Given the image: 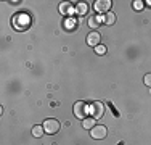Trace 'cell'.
<instances>
[{"label":"cell","instance_id":"1","mask_svg":"<svg viewBox=\"0 0 151 145\" xmlns=\"http://www.w3.org/2000/svg\"><path fill=\"white\" fill-rule=\"evenodd\" d=\"M88 113H90V107H88L85 102H77V103L74 105V116L76 118L85 119Z\"/></svg>","mask_w":151,"mask_h":145},{"label":"cell","instance_id":"2","mask_svg":"<svg viewBox=\"0 0 151 145\" xmlns=\"http://www.w3.org/2000/svg\"><path fill=\"white\" fill-rule=\"evenodd\" d=\"M60 128H61L60 121L55 118H48V119H45V123H44V129H45L47 134H56L60 130Z\"/></svg>","mask_w":151,"mask_h":145},{"label":"cell","instance_id":"3","mask_svg":"<svg viewBox=\"0 0 151 145\" xmlns=\"http://www.w3.org/2000/svg\"><path fill=\"white\" fill-rule=\"evenodd\" d=\"M90 113H92L93 119H100L103 116V113H105V105H103L101 102H95V103H92Z\"/></svg>","mask_w":151,"mask_h":145},{"label":"cell","instance_id":"4","mask_svg":"<svg viewBox=\"0 0 151 145\" xmlns=\"http://www.w3.org/2000/svg\"><path fill=\"white\" fill-rule=\"evenodd\" d=\"M90 134H92V137L93 139H96V140H100V139H105V137L108 136V129L105 128V126H95L93 129H90Z\"/></svg>","mask_w":151,"mask_h":145},{"label":"cell","instance_id":"5","mask_svg":"<svg viewBox=\"0 0 151 145\" xmlns=\"http://www.w3.org/2000/svg\"><path fill=\"white\" fill-rule=\"evenodd\" d=\"M100 41H101V36H100V32L92 31L90 34H87V44H88L90 47H98V45H100Z\"/></svg>","mask_w":151,"mask_h":145},{"label":"cell","instance_id":"6","mask_svg":"<svg viewBox=\"0 0 151 145\" xmlns=\"http://www.w3.org/2000/svg\"><path fill=\"white\" fill-rule=\"evenodd\" d=\"M111 8V2L109 0H98V2H95V10L98 13H108Z\"/></svg>","mask_w":151,"mask_h":145},{"label":"cell","instance_id":"7","mask_svg":"<svg viewBox=\"0 0 151 145\" xmlns=\"http://www.w3.org/2000/svg\"><path fill=\"white\" fill-rule=\"evenodd\" d=\"M103 23V16H100V14H95V16H90L88 18V26L92 29H96L100 28V24Z\"/></svg>","mask_w":151,"mask_h":145},{"label":"cell","instance_id":"8","mask_svg":"<svg viewBox=\"0 0 151 145\" xmlns=\"http://www.w3.org/2000/svg\"><path fill=\"white\" fill-rule=\"evenodd\" d=\"M18 23H21V29H19V31H24L23 23L27 26V24H29V20H27L26 14H16V18H15V26H18Z\"/></svg>","mask_w":151,"mask_h":145},{"label":"cell","instance_id":"9","mask_svg":"<svg viewBox=\"0 0 151 145\" xmlns=\"http://www.w3.org/2000/svg\"><path fill=\"white\" fill-rule=\"evenodd\" d=\"M74 12L77 14H81V16H84V14H87V12H88V5L87 3H77L76 8H74Z\"/></svg>","mask_w":151,"mask_h":145},{"label":"cell","instance_id":"10","mask_svg":"<svg viewBox=\"0 0 151 145\" xmlns=\"http://www.w3.org/2000/svg\"><path fill=\"white\" fill-rule=\"evenodd\" d=\"M114 21H116V14L114 13H111V12H108L105 16H103V23L108 24V26H111V24H114Z\"/></svg>","mask_w":151,"mask_h":145},{"label":"cell","instance_id":"11","mask_svg":"<svg viewBox=\"0 0 151 145\" xmlns=\"http://www.w3.org/2000/svg\"><path fill=\"white\" fill-rule=\"evenodd\" d=\"M60 12L63 14H69V13L74 12V8H73L71 3H61V5H60Z\"/></svg>","mask_w":151,"mask_h":145},{"label":"cell","instance_id":"12","mask_svg":"<svg viewBox=\"0 0 151 145\" xmlns=\"http://www.w3.org/2000/svg\"><path fill=\"white\" fill-rule=\"evenodd\" d=\"M95 121L96 119H93V118H85V119H82V126L85 129H93L95 128Z\"/></svg>","mask_w":151,"mask_h":145},{"label":"cell","instance_id":"13","mask_svg":"<svg viewBox=\"0 0 151 145\" xmlns=\"http://www.w3.org/2000/svg\"><path fill=\"white\" fill-rule=\"evenodd\" d=\"M44 132H45L44 126H34V128H32V136L34 137H40Z\"/></svg>","mask_w":151,"mask_h":145},{"label":"cell","instance_id":"14","mask_svg":"<svg viewBox=\"0 0 151 145\" xmlns=\"http://www.w3.org/2000/svg\"><path fill=\"white\" fill-rule=\"evenodd\" d=\"M95 52L98 53V55H105V53H106V47H105V45H101V44H100L98 47H95Z\"/></svg>","mask_w":151,"mask_h":145},{"label":"cell","instance_id":"15","mask_svg":"<svg viewBox=\"0 0 151 145\" xmlns=\"http://www.w3.org/2000/svg\"><path fill=\"white\" fill-rule=\"evenodd\" d=\"M134 8L138 10V12L143 8V2H142V0H135V2H134Z\"/></svg>","mask_w":151,"mask_h":145},{"label":"cell","instance_id":"16","mask_svg":"<svg viewBox=\"0 0 151 145\" xmlns=\"http://www.w3.org/2000/svg\"><path fill=\"white\" fill-rule=\"evenodd\" d=\"M143 81H145V84L148 86V87H151V74H146V76H145V79H143Z\"/></svg>","mask_w":151,"mask_h":145},{"label":"cell","instance_id":"17","mask_svg":"<svg viewBox=\"0 0 151 145\" xmlns=\"http://www.w3.org/2000/svg\"><path fill=\"white\" fill-rule=\"evenodd\" d=\"M73 26H76V20H69V21L66 23V28H68V29H71Z\"/></svg>","mask_w":151,"mask_h":145},{"label":"cell","instance_id":"18","mask_svg":"<svg viewBox=\"0 0 151 145\" xmlns=\"http://www.w3.org/2000/svg\"><path fill=\"white\" fill-rule=\"evenodd\" d=\"M146 3H148V5H150V7H151V0H148V2H146Z\"/></svg>","mask_w":151,"mask_h":145}]
</instances>
